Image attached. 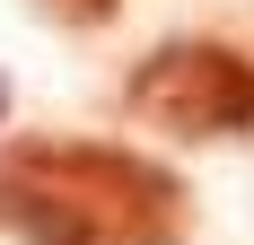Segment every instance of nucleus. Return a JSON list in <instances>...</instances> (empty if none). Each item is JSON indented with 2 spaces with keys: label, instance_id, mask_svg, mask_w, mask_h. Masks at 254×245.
<instances>
[{
  "label": "nucleus",
  "instance_id": "obj_1",
  "mask_svg": "<svg viewBox=\"0 0 254 245\" xmlns=\"http://www.w3.org/2000/svg\"><path fill=\"white\" fill-rule=\"evenodd\" d=\"M184 184L105 140H9L0 228L26 245H184Z\"/></svg>",
  "mask_w": 254,
  "mask_h": 245
},
{
  "label": "nucleus",
  "instance_id": "obj_2",
  "mask_svg": "<svg viewBox=\"0 0 254 245\" xmlns=\"http://www.w3.org/2000/svg\"><path fill=\"white\" fill-rule=\"evenodd\" d=\"M123 105L167 140H246L254 131V61L237 44H158L123 79Z\"/></svg>",
  "mask_w": 254,
  "mask_h": 245
},
{
  "label": "nucleus",
  "instance_id": "obj_3",
  "mask_svg": "<svg viewBox=\"0 0 254 245\" xmlns=\"http://www.w3.org/2000/svg\"><path fill=\"white\" fill-rule=\"evenodd\" d=\"M44 18H62V26H97V18H114L123 0H35Z\"/></svg>",
  "mask_w": 254,
  "mask_h": 245
},
{
  "label": "nucleus",
  "instance_id": "obj_4",
  "mask_svg": "<svg viewBox=\"0 0 254 245\" xmlns=\"http://www.w3.org/2000/svg\"><path fill=\"white\" fill-rule=\"evenodd\" d=\"M0 105H9V88H0Z\"/></svg>",
  "mask_w": 254,
  "mask_h": 245
}]
</instances>
